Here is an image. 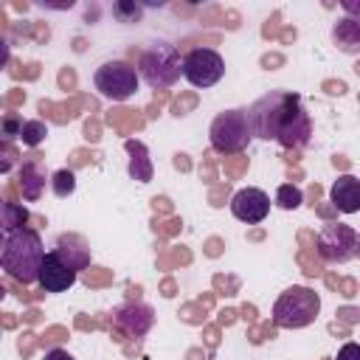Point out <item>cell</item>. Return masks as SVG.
I'll return each instance as SVG.
<instances>
[{"instance_id": "cell-1", "label": "cell", "mask_w": 360, "mask_h": 360, "mask_svg": "<svg viewBox=\"0 0 360 360\" xmlns=\"http://www.w3.org/2000/svg\"><path fill=\"white\" fill-rule=\"evenodd\" d=\"M245 112H248L253 138L276 141L284 149H304L312 138L309 112L301 96L290 90H270L267 96L256 98Z\"/></svg>"}, {"instance_id": "cell-2", "label": "cell", "mask_w": 360, "mask_h": 360, "mask_svg": "<svg viewBox=\"0 0 360 360\" xmlns=\"http://www.w3.org/2000/svg\"><path fill=\"white\" fill-rule=\"evenodd\" d=\"M45 259L42 236L34 228H20L6 233V245L0 250V267L20 284H37L39 267Z\"/></svg>"}, {"instance_id": "cell-3", "label": "cell", "mask_w": 360, "mask_h": 360, "mask_svg": "<svg viewBox=\"0 0 360 360\" xmlns=\"http://www.w3.org/2000/svg\"><path fill=\"white\" fill-rule=\"evenodd\" d=\"M321 315V295L312 287L292 284L284 292H278L273 304V323L278 329H304L315 323Z\"/></svg>"}, {"instance_id": "cell-4", "label": "cell", "mask_w": 360, "mask_h": 360, "mask_svg": "<svg viewBox=\"0 0 360 360\" xmlns=\"http://www.w3.org/2000/svg\"><path fill=\"white\" fill-rule=\"evenodd\" d=\"M180 62H183L180 51L172 42L158 39L141 51L135 70H138V79H143L152 90H166L180 79Z\"/></svg>"}, {"instance_id": "cell-5", "label": "cell", "mask_w": 360, "mask_h": 360, "mask_svg": "<svg viewBox=\"0 0 360 360\" xmlns=\"http://www.w3.org/2000/svg\"><path fill=\"white\" fill-rule=\"evenodd\" d=\"M253 141V129L245 110H222L208 127V143L219 155H239Z\"/></svg>"}, {"instance_id": "cell-6", "label": "cell", "mask_w": 360, "mask_h": 360, "mask_svg": "<svg viewBox=\"0 0 360 360\" xmlns=\"http://www.w3.org/2000/svg\"><path fill=\"white\" fill-rule=\"evenodd\" d=\"M138 70L127 59H107L93 73V87L107 101H129L138 93Z\"/></svg>"}, {"instance_id": "cell-7", "label": "cell", "mask_w": 360, "mask_h": 360, "mask_svg": "<svg viewBox=\"0 0 360 360\" xmlns=\"http://www.w3.org/2000/svg\"><path fill=\"white\" fill-rule=\"evenodd\" d=\"M315 248L326 264H346L360 253V233L346 222H329L318 231Z\"/></svg>"}, {"instance_id": "cell-8", "label": "cell", "mask_w": 360, "mask_h": 360, "mask_svg": "<svg viewBox=\"0 0 360 360\" xmlns=\"http://www.w3.org/2000/svg\"><path fill=\"white\" fill-rule=\"evenodd\" d=\"M180 76L194 87H214L225 76V59L214 48H191L188 53H183Z\"/></svg>"}, {"instance_id": "cell-9", "label": "cell", "mask_w": 360, "mask_h": 360, "mask_svg": "<svg viewBox=\"0 0 360 360\" xmlns=\"http://www.w3.org/2000/svg\"><path fill=\"white\" fill-rule=\"evenodd\" d=\"M155 323V309L143 301H124L118 307H112V329L121 338L129 340H141Z\"/></svg>"}, {"instance_id": "cell-10", "label": "cell", "mask_w": 360, "mask_h": 360, "mask_svg": "<svg viewBox=\"0 0 360 360\" xmlns=\"http://www.w3.org/2000/svg\"><path fill=\"white\" fill-rule=\"evenodd\" d=\"M231 214L245 222V225H256V222H264L267 214H270V197L267 191L256 188V186H245L239 188L233 197H231Z\"/></svg>"}, {"instance_id": "cell-11", "label": "cell", "mask_w": 360, "mask_h": 360, "mask_svg": "<svg viewBox=\"0 0 360 360\" xmlns=\"http://www.w3.org/2000/svg\"><path fill=\"white\" fill-rule=\"evenodd\" d=\"M76 278H79V273L70 270L68 264H62L53 250L45 253L42 267H39V278H37V284H39L45 292H68V290L76 284Z\"/></svg>"}, {"instance_id": "cell-12", "label": "cell", "mask_w": 360, "mask_h": 360, "mask_svg": "<svg viewBox=\"0 0 360 360\" xmlns=\"http://www.w3.org/2000/svg\"><path fill=\"white\" fill-rule=\"evenodd\" d=\"M53 253H56V259L62 262V264H68L70 270H84L87 264H90V245H87V239L84 236H79V233H59L56 236V245H53Z\"/></svg>"}, {"instance_id": "cell-13", "label": "cell", "mask_w": 360, "mask_h": 360, "mask_svg": "<svg viewBox=\"0 0 360 360\" xmlns=\"http://www.w3.org/2000/svg\"><path fill=\"white\" fill-rule=\"evenodd\" d=\"M17 180H20L22 200L37 202V200L42 197V191H45V180H48L42 160H39L37 155H28V158L20 163V169H17Z\"/></svg>"}, {"instance_id": "cell-14", "label": "cell", "mask_w": 360, "mask_h": 360, "mask_svg": "<svg viewBox=\"0 0 360 360\" xmlns=\"http://www.w3.org/2000/svg\"><path fill=\"white\" fill-rule=\"evenodd\" d=\"M329 200L338 211L357 214L360 211V180L354 174H340L329 188Z\"/></svg>"}, {"instance_id": "cell-15", "label": "cell", "mask_w": 360, "mask_h": 360, "mask_svg": "<svg viewBox=\"0 0 360 360\" xmlns=\"http://www.w3.org/2000/svg\"><path fill=\"white\" fill-rule=\"evenodd\" d=\"M124 149L129 155V163H127V174L138 183H149L155 177V166H152V158H149V149L143 141H135V138H127L124 141Z\"/></svg>"}, {"instance_id": "cell-16", "label": "cell", "mask_w": 360, "mask_h": 360, "mask_svg": "<svg viewBox=\"0 0 360 360\" xmlns=\"http://www.w3.org/2000/svg\"><path fill=\"white\" fill-rule=\"evenodd\" d=\"M332 42L338 45V51L354 56L360 51V20L352 17V14L335 20V25H332Z\"/></svg>"}, {"instance_id": "cell-17", "label": "cell", "mask_w": 360, "mask_h": 360, "mask_svg": "<svg viewBox=\"0 0 360 360\" xmlns=\"http://www.w3.org/2000/svg\"><path fill=\"white\" fill-rule=\"evenodd\" d=\"M28 208L20 205V202H8V200H0V231L3 233H11V231H20L25 228L28 222Z\"/></svg>"}, {"instance_id": "cell-18", "label": "cell", "mask_w": 360, "mask_h": 360, "mask_svg": "<svg viewBox=\"0 0 360 360\" xmlns=\"http://www.w3.org/2000/svg\"><path fill=\"white\" fill-rule=\"evenodd\" d=\"M51 191L56 194V197H70L73 191H76V174H73V169H68V166H62V169H56V172H51Z\"/></svg>"}, {"instance_id": "cell-19", "label": "cell", "mask_w": 360, "mask_h": 360, "mask_svg": "<svg viewBox=\"0 0 360 360\" xmlns=\"http://www.w3.org/2000/svg\"><path fill=\"white\" fill-rule=\"evenodd\" d=\"M110 14L115 22H141L143 17V6L135 3V0H115L110 6Z\"/></svg>"}, {"instance_id": "cell-20", "label": "cell", "mask_w": 360, "mask_h": 360, "mask_svg": "<svg viewBox=\"0 0 360 360\" xmlns=\"http://www.w3.org/2000/svg\"><path fill=\"white\" fill-rule=\"evenodd\" d=\"M301 202H304V191H301V186H295V183H281V186L276 188V205H278V208H284V211H295Z\"/></svg>"}, {"instance_id": "cell-21", "label": "cell", "mask_w": 360, "mask_h": 360, "mask_svg": "<svg viewBox=\"0 0 360 360\" xmlns=\"http://www.w3.org/2000/svg\"><path fill=\"white\" fill-rule=\"evenodd\" d=\"M45 138H48V124H45V121H39V118H31V121H25V124H22V132H20V141H22V146L34 149V146H39Z\"/></svg>"}, {"instance_id": "cell-22", "label": "cell", "mask_w": 360, "mask_h": 360, "mask_svg": "<svg viewBox=\"0 0 360 360\" xmlns=\"http://www.w3.org/2000/svg\"><path fill=\"white\" fill-rule=\"evenodd\" d=\"M22 115L20 112H3L0 115V141H8V143H14L17 138H20V132H22Z\"/></svg>"}, {"instance_id": "cell-23", "label": "cell", "mask_w": 360, "mask_h": 360, "mask_svg": "<svg viewBox=\"0 0 360 360\" xmlns=\"http://www.w3.org/2000/svg\"><path fill=\"white\" fill-rule=\"evenodd\" d=\"M17 166H20V152H17V146L8 143V141H0V174L14 172Z\"/></svg>"}, {"instance_id": "cell-24", "label": "cell", "mask_w": 360, "mask_h": 360, "mask_svg": "<svg viewBox=\"0 0 360 360\" xmlns=\"http://www.w3.org/2000/svg\"><path fill=\"white\" fill-rule=\"evenodd\" d=\"M335 360H360V346H357L354 340L343 343V346L338 349V357H335Z\"/></svg>"}, {"instance_id": "cell-25", "label": "cell", "mask_w": 360, "mask_h": 360, "mask_svg": "<svg viewBox=\"0 0 360 360\" xmlns=\"http://www.w3.org/2000/svg\"><path fill=\"white\" fill-rule=\"evenodd\" d=\"M42 360H76V357H73L68 349L53 346V349H48V352H45V357H42Z\"/></svg>"}, {"instance_id": "cell-26", "label": "cell", "mask_w": 360, "mask_h": 360, "mask_svg": "<svg viewBox=\"0 0 360 360\" xmlns=\"http://www.w3.org/2000/svg\"><path fill=\"white\" fill-rule=\"evenodd\" d=\"M8 59H11V45L0 37V73L6 70V65H8Z\"/></svg>"}, {"instance_id": "cell-27", "label": "cell", "mask_w": 360, "mask_h": 360, "mask_svg": "<svg viewBox=\"0 0 360 360\" xmlns=\"http://www.w3.org/2000/svg\"><path fill=\"white\" fill-rule=\"evenodd\" d=\"M3 298H6V284L0 281V301H3Z\"/></svg>"}, {"instance_id": "cell-28", "label": "cell", "mask_w": 360, "mask_h": 360, "mask_svg": "<svg viewBox=\"0 0 360 360\" xmlns=\"http://www.w3.org/2000/svg\"><path fill=\"white\" fill-rule=\"evenodd\" d=\"M3 245H6V233L0 231V250H3Z\"/></svg>"}]
</instances>
